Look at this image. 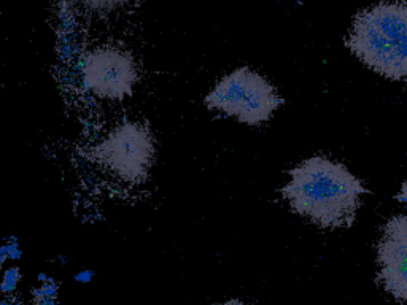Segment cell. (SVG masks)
<instances>
[{
	"label": "cell",
	"instance_id": "cell-1",
	"mask_svg": "<svg viewBox=\"0 0 407 305\" xmlns=\"http://www.w3.org/2000/svg\"><path fill=\"white\" fill-rule=\"evenodd\" d=\"M280 193L297 215L323 229H341L353 224L366 189L344 164L313 156L290 170Z\"/></svg>",
	"mask_w": 407,
	"mask_h": 305
},
{
	"label": "cell",
	"instance_id": "cell-2",
	"mask_svg": "<svg viewBox=\"0 0 407 305\" xmlns=\"http://www.w3.org/2000/svg\"><path fill=\"white\" fill-rule=\"evenodd\" d=\"M350 51L390 80H407V2H380L358 13L351 24Z\"/></svg>",
	"mask_w": 407,
	"mask_h": 305
},
{
	"label": "cell",
	"instance_id": "cell-3",
	"mask_svg": "<svg viewBox=\"0 0 407 305\" xmlns=\"http://www.w3.org/2000/svg\"><path fill=\"white\" fill-rule=\"evenodd\" d=\"M204 104L212 111L237 118L248 126H259L269 121L283 100L264 76L240 67L223 76L205 95Z\"/></svg>",
	"mask_w": 407,
	"mask_h": 305
},
{
	"label": "cell",
	"instance_id": "cell-4",
	"mask_svg": "<svg viewBox=\"0 0 407 305\" xmlns=\"http://www.w3.org/2000/svg\"><path fill=\"white\" fill-rule=\"evenodd\" d=\"M97 154L119 180L138 183L147 178L153 162V139L145 126L123 123L108 132L97 146Z\"/></svg>",
	"mask_w": 407,
	"mask_h": 305
},
{
	"label": "cell",
	"instance_id": "cell-5",
	"mask_svg": "<svg viewBox=\"0 0 407 305\" xmlns=\"http://www.w3.org/2000/svg\"><path fill=\"white\" fill-rule=\"evenodd\" d=\"M78 67L84 88L100 99L123 100L137 83L134 59L121 48H94L80 57Z\"/></svg>",
	"mask_w": 407,
	"mask_h": 305
},
{
	"label": "cell",
	"instance_id": "cell-6",
	"mask_svg": "<svg viewBox=\"0 0 407 305\" xmlns=\"http://www.w3.org/2000/svg\"><path fill=\"white\" fill-rule=\"evenodd\" d=\"M379 280L385 291L407 302V215L387 221L377 245Z\"/></svg>",
	"mask_w": 407,
	"mask_h": 305
},
{
	"label": "cell",
	"instance_id": "cell-7",
	"mask_svg": "<svg viewBox=\"0 0 407 305\" xmlns=\"http://www.w3.org/2000/svg\"><path fill=\"white\" fill-rule=\"evenodd\" d=\"M78 2H80L84 8L96 11V13H108V11L121 8V7H124V5L136 2V0H78Z\"/></svg>",
	"mask_w": 407,
	"mask_h": 305
},
{
	"label": "cell",
	"instance_id": "cell-8",
	"mask_svg": "<svg viewBox=\"0 0 407 305\" xmlns=\"http://www.w3.org/2000/svg\"><path fill=\"white\" fill-rule=\"evenodd\" d=\"M21 278V272L18 267H10L3 272L2 282H0V292L3 294H10V292H15L18 283H19Z\"/></svg>",
	"mask_w": 407,
	"mask_h": 305
},
{
	"label": "cell",
	"instance_id": "cell-9",
	"mask_svg": "<svg viewBox=\"0 0 407 305\" xmlns=\"http://www.w3.org/2000/svg\"><path fill=\"white\" fill-rule=\"evenodd\" d=\"M7 253H8V259H19L21 258V250L19 247H18V243L13 240V242H8L7 245Z\"/></svg>",
	"mask_w": 407,
	"mask_h": 305
},
{
	"label": "cell",
	"instance_id": "cell-10",
	"mask_svg": "<svg viewBox=\"0 0 407 305\" xmlns=\"http://www.w3.org/2000/svg\"><path fill=\"white\" fill-rule=\"evenodd\" d=\"M94 277V272L93 270H81L75 275V280L78 283H89L91 280Z\"/></svg>",
	"mask_w": 407,
	"mask_h": 305
},
{
	"label": "cell",
	"instance_id": "cell-11",
	"mask_svg": "<svg viewBox=\"0 0 407 305\" xmlns=\"http://www.w3.org/2000/svg\"><path fill=\"white\" fill-rule=\"evenodd\" d=\"M396 200L403 202V203H406V205H407V180L403 183V188H401L399 194L396 196Z\"/></svg>",
	"mask_w": 407,
	"mask_h": 305
},
{
	"label": "cell",
	"instance_id": "cell-12",
	"mask_svg": "<svg viewBox=\"0 0 407 305\" xmlns=\"http://www.w3.org/2000/svg\"><path fill=\"white\" fill-rule=\"evenodd\" d=\"M35 305H58V304H56V299L53 297H40V299H35Z\"/></svg>",
	"mask_w": 407,
	"mask_h": 305
},
{
	"label": "cell",
	"instance_id": "cell-13",
	"mask_svg": "<svg viewBox=\"0 0 407 305\" xmlns=\"http://www.w3.org/2000/svg\"><path fill=\"white\" fill-rule=\"evenodd\" d=\"M215 305H245V304H242L239 301H228V302H224V304H215Z\"/></svg>",
	"mask_w": 407,
	"mask_h": 305
}]
</instances>
